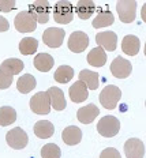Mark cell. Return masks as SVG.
Wrapping results in <instances>:
<instances>
[{"mask_svg":"<svg viewBox=\"0 0 146 158\" xmlns=\"http://www.w3.org/2000/svg\"><path fill=\"white\" fill-rule=\"evenodd\" d=\"M132 71V65L128 60H126L122 56H118L114 61L111 63V72L115 78L119 79H124L127 77H130Z\"/></svg>","mask_w":146,"mask_h":158,"instance_id":"9c48e42d","label":"cell"},{"mask_svg":"<svg viewBox=\"0 0 146 158\" xmlns=\"http://www.w3.org/2000/svg\"><path fill=\"white\" fill-rule=\"evenodd\" d=\"M12 81H14V77L8 72L0 70V90H4V89H8L11 86Z\"/></svg>","mask_w":146,"mask_h":158,"instance_id":"4dcf8cb0","label":"cell"},{"mask_svg":"<svg viewBox=\"0 0 146 158\" xmlns=\"http://www.w3.org/2000/svg\"><path fill=\"white\" fill-rule=\"evenodd\" d=\"M100 158H122L120 153H119L114 147H108V149H104L100 154Z\"/></svg>","mask_w":146,"mask_h":158,"instance_id":"1f68e13d","label":"cell"},{"mask_svg":"<svg viewBox=\"0 0 146 158\" xmlns=\"http://www.w3.org/2000/svg\"><path fill=\"white\" fill-rule=\"evenodd\" d=\"M38 48V42L36 38L33 37H26V38H22L21 42H19V52L22 55H33Z\"/></svg>","mask_w":146,"mask_h":158,"instance_id":"f1b7e54d","label":"cell"},{"mask_svg":"<svg viewBox=\"0 0 146 158\" xmlns=\"http://www.w3.org/2000/svg\"><path fill=\"white\" fill-rule=\"evenodd\" d=\"M10 29V23L8 21L6 18H3L2 15H0V31H7Z\"/></svg>","mask_w":146,"mask_h":158,"instance_id":"836d02e7","label":"cell"},{"mask_svg":"<svg viewBox=\"0 0 146 158\" xmlns=\"http://www.w3.org/2000/svg\"><path fill=\"white\" fill-rule=\"evenodd\" d=\"M124 153L127 158H144L145 156V144L141 139L130 138L124 143Z\"/></svg>","mask_w":146,"mask_h":158,"instance_id":"7c38bea8","label":"cell"},{"mask_svg":"<svg viewBox=\"0 0 146 158\" xmlns=\"http://www.w3.org/2000/svg\"><path fill=\"white\" fill-rule=\"evenodd\" d=\"M54 78L58 83H68V82L74 78V70H72L70 65H60V67L56 70Z\"/></svg>","mask_w":146,"mask_h":158,"instance_id":"4316f807","label":"cell"},{"mask_svg":"<svg viewBox=\"0 0 146 158\" xmlns=\"http://www.w3.org/2000/svg\"><path fill=\"white\" fill-rule=\"evenodd\" d=\"M77 15L81 19H89L92 16V14L96 10V4L90 0H81V2L77 3Z\"/></svg>","mask_w":146,"mask_h":158,"instance_id":"d4e9b609","label":"cell"},{"mask_svg":"<svg viewBox=\"0 0 146 158\" xmlns=\"http://www.w3.org/2000/svg\"><path fill=\"white\" fill-rule=\"evenodd\" d=\"M98 114H100V109L96 105L90 104V105H86V106H82L77 112V118L82 124H90L92 121H94V118Z\"/></svg>","mask_w":146,"mask_h":158,"instance_id":"2e32d148","label":"cell"},{"mask_svg":"<svg viewBox=\"0 0 146 158\" xmlns=\"http://www.w3.org/2000/svg\"><path fill=\"white\" fill-rule=\"evenodd\" d=\"M49 97V102H51V106L54 108L55 110H63L66 108V98L64 94H63V90H60L59 87L52 86L49 87V90L46 91Z\"/></svg>","mask_w":146,"mask_h":158,"instance_id":"9a60e30c","label":"cell"},{"mask_svg":"<svg viewBox=\"0 0 146 158\" xmlns=\"http://www.w3.org/2000/svg\"><path fill=\"white\" fill-rule=\"evenodd\" d=\"M54 19L60 25H67L74 19V7L70 2L62 0L54 7Z\"/></svg>","mask_w":146,"mask_h":158,"instance_id":"7a4b0ae2","label":"cell"},{"mask_svg":"<svg viewBox=\"0 0 146 158\" xmlns=\"http://www.w3.org/2000/svg\"><path fill=\"white\" fill-rule=\"evenodd\" d=\"M122 98V90L115 85H108L107 87L102 89V91L98 95L101 105L105 109H115L118 102Z\"/></svg>","mask_w":146,"mask_h":158,"instance_id":"6da1fadb","label":"cell"},{"mask_svg":"<svg viewBox=\"0 0 146 158\" xmlns=\"http://www.w3.org/2000/svg\"><path fill=\"white\" fill-rule=\"evenodd\" d=\"M15 29L19 33H32L37 27V22L30 16L28 11H21L14 19Z\"/></svg>","mask_w":146,"mask_h":158,"instance_id":"ba28073f","label":"cell"},{"mask_svg":"<svg viewBox=\"0 0 146 158\" xmlns=\"http://www.w3.org/2000/svg\"><path fill=\"white\" fill-rule=\"evenodd\" d=\"M62 150L58 144L55 143H48L42 146L41 149V157L42 158H60Z\"/></svg>","mask_w":146,"mask_h":158,"instance_id":"f546056e","label":"cell"},{"mask_svg":"<svg viewBox=\"0 0 146 158\" xmlns=\"http://www.w3.org/2000/svg\"><path fill=\"white\" fill-rule=\"evenodd\" d=\"M33 131H34L36 136L40 138V139H46V138H51L55 132V127L51 121L48 120H40L34 124L33 127Z\"/></svg>","mask_w":146,"mask_h":158,"instance_id":"d6986e66","label":"cell"},{"mask_svg":"<svg viewBox=\"0 0 146 158\" xmlns=\"http://www.w3.org/2000/svg\"><path fill=\"white\" fill-rule=\"evenodd\" d=\"M23 67H25V65H23V61H21L19 59H15V57L7 59V60H4L2 64H0V70L8 72V74H11L12 77L16 74H19V72H22Z\"/></svg>","mask_w":146,"mask_h":158,"instance_id":"cb8c5ba5","label":"cell"},{"mask_svg":"<svg viewBox=\"0 0 146 158\" xmlns=\"http://www.w3.org/2000/svg\"><path fill=\"white\" fill-rule=\"evenodd\" d=\"M62 138H63V142L66 144L74 146V144H78L82 140V132L78 127L70 126V127H66L64 130H63Z\"/></svg>","mask_w":146,"mask_h":158,"instance_id":"ac0fdd59","label":"cell"},{"mask_svg":"<svg viewBox=\"0 0 146 158\" xmlns=\"http://www.w3.org/2000/svg\"><path fill=\"white\" fill-rule=\"evenodd\" d=\"M30 109L37 114H48L51 112V102L46 91H38L30 100Z\"/></svg>","mask_w":146,"mask_h":158,"instance_id":"52a82bcc","label":"cell"},{"mask_svg":"<svg viewBox=\"0 0 146 158\" xmlns=\"http://www.w3.org/2000/svg\"><path fill=\"white\" fill-rule=\"evenodd\" d=\"M79 81L84 82L86 85V87L90 89V90H96L98 87V85H100V82H98V74L90 70H82L79 72Z\"/></svg>","mask_w":146,"mask_h":158,"instance_id":"7402d4cb","label":"cell"},{"mask_svg":"<svg viewBox=\"0 0 146 158\" xmlns=\"http://www.w3.org/2000/svg\"><path fill=\"white\" fill-rule=\"evenodd\" d=\"M115 18L114 14H112L109 10H105V11H100L97 14L94 19H93V27L94 29H102V27H108L114 23Z\"/></svg>","mask_w":146,"mask_h":158,"instance_id":"603a6c76","label":"cell"},{"mask_svg":"<svg viewBox=\"0 0 146 158\" xmlns=\"http://www.w3.org/2000/svg\"><path fill=\"white\" fill-rule=\"evenodd\" d=\"M120 130V121L115 116H104L98 121L97 131L104 138H114Z\"/></svg>","mask_w":146,"mask_h":158,"instance_id":"5b68a950","label":"cell"},{"mask_svg":"<svg viewBox=\"0 0 146 158\" xmlns=\"http://www.w3.org/2000/svg\"><path fill=\"white\" fill-rule=\"evenodd\" d=\"M33 64H34V67L37 68L38 71L48 72L52 67H54L55 61H54V57H52L51 55H48V53H38L34 57V60H33Z\"/></svg>","mask_w":146,"mask_h":158,"instance_id":"44dd1931","label":"cell"},{"mask_svg":"<svg viewBox=\"0 0 146 158\" xmlns=\"http://www.w3.org/2000/svg\"><path fill=\"white\" fill-rule=\"evenodd\" d=\"M49 2L46 0H37L29 4V14L37 23H46L49 19Z\"/></svg>","mask_w":146,"mask_h":158,"instance_id":"3957f363","label":"cell"},{"mask_svg":"<svg viewBox=\"0 0 146 158\" xmlns=\"http://www.w3.org/2000/svg\"><path fill=\"white\" fill-rule=\"evenodd\" d=\"M116 11L123 23L134 22L137 15V2L134 0H120L116 3Z\"/></svg>","mask_w":146,"mask_h":158,"instance_id":"277c9868","label":"cell"},{"mask_svg":"<svg viewBox=\"0 0 146 158\" xmlns=\"http://www.w3.org/2000/svg\"><path fill=\"white\" fill-rule=\"evenodd\" d=\"M139 47H141V41L137 35H124L123 41H122V51L128 56H135L139 52Z\"/></svg>","mask_w":146,"mask_h":158,"instance_id":"e0dca14e","label":"cell"},{"mask_svg":"<svg viewBox=\"0 0 146 158\" xmlns=\"http://www.w3.org/2000/svg\"><path fill=\"white\" fill-rule=\"evenodd\" d=\"M16 120V112L11 106H2L0 108V126H11Z\"/></svg>","mask_w":146,"mask_h":158,"instance_id":"83f0119b","label":"cell"},{"mask_svg":"<svg viewBox=\"0 0 146 158\" xmlns=\"http://www.w3.org/2000/svg\"><path fill=\"white\" fill-rule=\"evenodd\" d=\"M70 98H71L72 102H84V101L88 100L89 97V93H88V87H86V85L84 82L81 81H77L75 83H72L71 86H70Z\"/></svg>","mask_w":146,"mask_h":158,"instance_id":"5bb4252c","label":"cell"},{"mask_svg":"<svg viewBox=\"0 0 146 158\" xmlns=\"http://www.w3.org/2000/svg\"><path fill=\"white\" fill-rule=\"evenodd\" d=\"M34 87H36V79L30 74L22 75V77L18 79V82H16V89L23 94L30 93Z\"/></svg>","mask_w":146,"mask_h":158,"instance_id":"484cf974","label":"cell"},{"mask_svg":"<svg viewBox=\"0 0 146 158\" xmlns=\"http://www.w3.org/2000/svg\"><path fill=\"white\" fill-rule=\"evenodd\" d=\"M6 140H7L10 147H12L15 150H21V149H25L26 144L29 143V136L22 128L15 127L7 132Z\"/></svg>","mask_w":146,"mask_h":158,"instance_id":"8992f818","label":"cell"},{"mask_svg":"<svg viewBox=\"0 0 146 158\" xmlns=\"http://www.w3.org/2000/svg\"><path fill=\"white\" fill-rule=\"evenodd\" d=\"M88 63L93 65V67H102L105 63H107V53L105 51L100 47L92 49L88 55Z\"/></svg>","mask_w":146,"mask_h":158,"instance_id":"ffe728a7","label":"cell"},{"mask_svg":"<svg viewBox=\"0 0 146 158\" xmlns=\"http://www.w3.org/2000/svg\"><path fill=\"white\" fill-rule=\"evenodd\" d=\"M14 8H16V3L14 0H0V11L2 12H10Z\"/></svg>","mask_w":146,"mask_h":158,"instance_id":"d6a6232c","label":"cell"},{"mask_svg":"<svg viewBox=\"0 0 146 158\" xmlns=\"http://www.w3.org/2000/svg\"><path fill=\"white\" fill-rule=\"evenodd\" d=\"M66 31L63 29L58 27H49L42 33V41L45 45L51 48H59L63 44V40H64Z\"/></svg>","mask_w":146,"mask_h":158,"instance_id":"8fae6325","label":"cell"},{"mask_svg":"<svg viewBox=\"0 0 146 158\" xmlns=\"http://www.w3.org/2000/svg\"><path fill=\"white\" fill-rule=\"evenodd\" d=\"M89 45V37L84 31H74L70 34L68 49L74 53H82Z\"/></svg>","mask_w":146,"mask_h":158,"instance_id":"30bf717a","label":"cell"},{"mask_svg":"<svg viewBox=\"0 0 146 158\" xmlns=\"http://www.w3.org/2000/svg\"><path fill=\"white\" fill-rule=\"evenodd\" d=\"M96 42L104 51L114 52L118 47V34L115 31H101L96 35Z\"/></svg>","mask_w":146,"mask_h":158,"instance_id":"4fadbf2b","label":"cell"}]
</instances>
